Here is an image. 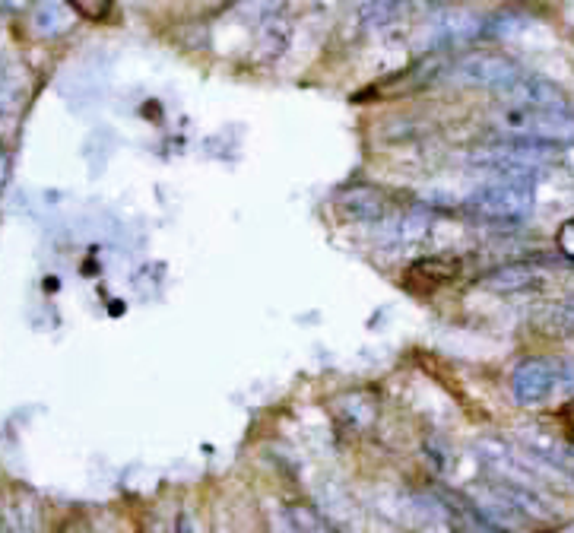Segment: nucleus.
Here are the masks:
<instances>
[{"label": "nucleus", "instance_id": "nucleus-1", "mask_svg": "<svg viewBox=\"0 0 574 533\" xmlns=\"http://www.w3.org/2000/svg\"><path fill=\"white\" fill-rule=\"evenodd\" d=\"M473 210L489 219H521L530 210V191L524 188H486L473 197Z\"/></svg>", "mask_w": 574, "mask_h": 533}, {"label": "nucleus", "instance_id": "nucleus-2", "mask_svg": "<svg viewBox=\"0 0 574 533\" xmlns=\"http://www.w3.org/2000/svg\"><path fill=\"white\" fill-rule=\"evenodd\" d=\"M337 207L343 216L349 219H362V223H375V219L384 216L387 210V200H384V191L378 188H346L340 191L337 197Z\"/></svg>", "mask_w": 574, "mask_h": 533}, {"label": "nucleus", "instance_id": "nucleus-3", "mask_svg": "<svg viewBox=\"0 0 574 533\" xmlns=\"http://www.w3.org/2000/svg\"><path fill=\"white\" fill-rule=\"evenodd\" d=\"M460 264L448 261V257H425V261H416L406 273V286L413 292H435L444 283H451L457 277Z\"/></svg>", "mask_w": 574, "mask_h": 533}, {"label": "nucleus", "instance_id": "nucleus-4", "mask_svg": "<svg viewBox=\"0 0 574 533\" xmlns=\"http://www.w3.org/2000/svg\"><path fill=\"white\" fill-rule=\"evenodd\" d=\"M552 388V369L546 362H524L521 369L514 372V394L517 400H524V403H536V400H543Z\"/></svg>", "mask_w": 574, "mask_h": 533}, {"label": "nucleus", "instance_id": "nucleus-5", "mask_svg": "<svg viewBox=\"0 0 574 533\" xmlns=\"http://www.w3.org/2000/svg\"><path fill=\"white\" fill-rule=\"evenodd\" d=\"M464 70L476 83H489V86H502L514 77V67L505 58H476Z\"/></svg>", "mask_w": 574, "mask_h": 533}, {"label": "nucleus", "instance_id": "nucleus-6", "mask_svg": "<svg viewBox=\"0 0 574 533\" xmlns=\"http://www.w3.org/2000/svg\"><path fill=\"white\" fill-rule=\"evenodd\" d=\"M425 232H429V213L413 210V213H406L397 223V242L413 245V242H419Z\"/></svg>", "mask_w": 574, "mask_h": 533}, {"label": "nucleus", "instance_id": "nucleus-7", "mask_svg": "<svg viewBox=\"0 0 574 533\" xmlns=\"http://www.w3.org/2000/svg\"><path fill=\"white\" fill-rule=\"evenodd\" d=\"M400 7H403V0H372V4L365 7L362 20H365V26H384V23L397 20Z\"/></svg>", "mask_w": 574, "mask_h": 533}, {"label": "nucleus", "instance_id": "nucleus-8", "mask_svg": "<svg viewBox=\"0 0 574 533\" xmlns=\"http://www.w3.org/2000/svg\"><path fill=\"white\" fill-rule=\"evenodd\" d=\"M35 23H39V29H42L45 35H54V32L67 29V23H70V10L61 7V4H45V7L39 10V16H35Z\"/></svg>", "mask_w": 574, "mask_h": 533}, {"label": "nucleus", "instance_id": "nucleus-9", "mask_svg": "<svg viewBox=\"0 0 574 533\" xmlns=\"http://www.w3.org/2000/svg\"><path fill=\"white\" fill-rule=\"evenodd\" d=\"M67 4L73 13L86 16V20H105L111 7H115V0H67Z\"/></svg>", "mask_w": 574, "mask_h": 533}, {"label": "nucleus", "instance_id": "nucleus-10", "mask_svg": "<svg viewBox=\"0 0 574 533\" xmlns=\"http://www.w3.org/2000/svg\"><path fill=\"white\" fill-rule=\"evenodd\" d=\"M264 4H267L270 10H280V7L286 4V0H264Z\"/></svg>", "mask_w": 574, "mask_h": 533}]
</instances>
